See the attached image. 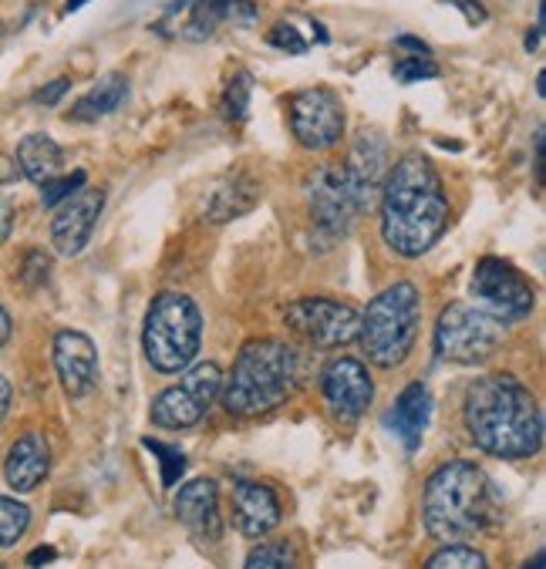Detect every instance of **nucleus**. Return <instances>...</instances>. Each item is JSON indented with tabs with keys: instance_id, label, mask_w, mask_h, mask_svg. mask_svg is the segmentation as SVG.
<instances>
[{
	"instance_id": "f257e3e1",
	"label": "nucleus",
	"mask_w": 546,
	"mask_h": 569,
	"mask_svg": "<svg viewBox=\"0 0 546 569\" xmlns=\"http://www.w3.org/2000/svg\"><path fill=\"white\" fill-rule=\"evenodd\" d=\"M378 202L385 247L405 260L428 253L449 226V196L443 176L421 152H408L388 166Z\"/></svg>"
},
{
	"instance_id": "f03ea898",
	"label": "nucleus",
	"mask_w": 546,
	"mask_h": 569,
	"mask_svg": "<svg viewBox=\"0 0 546 569\" xmlns=\"http://www.w3.org/2000/svg\"><path fill=\"white\" fill-rule=\"evenodd\" d=\"M466 425L473 441L496 459H529L543 445L539 408L513 375H486L469 388Z\"/></svg>"
},
{
	"instance_id": "7ed1b4c3",
	"label": "nucleus",
	"mask_w": 546,
	"mask_h": 569,
	"mask_svg": "<svg viewBox=\"0 0 546 569\" xmlns=\"http://www.w3.org/2000/svg\"><path fill=\"white\" fill-rule=\"evenodd\" d=\"M307 358L287 340H250L240 351L224 395V408L237 418H257L280 408L304 385Z\"/></svg>"
},
{
	"instance_id": "20e7f679",
	"label": "nucleus",
	"mask_w": 546,
	"mask_h": 569,
	"mask_svg": "<svg viewBox=\"0 0 546 569\" xmlns=\"http://www.w3.org/2000/svg\"><path fill=\"white\" fill-rule=\"evenodd\" d=\"M493 482L476 462H449L425 482L421 522L431 539H469L493 522Z\"/></svg>"
},
{
	"instance_id": "39448f33",
	"label": "nucleus",
	"mask_w": 546,
	"mask_h": 569,
	"mask_svg": "<svg viewBox=\"0 0 546 569\" xmlns=\"http://www.w3.org/2000/svg\"><path fill=\"white\" fill-rule=\"evenodd\" d=\"M421 320V293L415 283L398 280L388 290H381L368 310L358 317V340L371 365L378 368H398L415 348Z\"/></svg>"
},
{
	"instance_id": "423d86ee",
	"label": "nucleus",
	"mask_w": 546,
	"mask_h": 569,
	"mask_svg": "<svg viewBox=\"0 0 546 569\" xmlns=\"http://www.w3.org/2000/svg\"><path fill=\"white\" fill-rule=\"evenodd\" d=\"M202 345V313L186 293H159L146 313L142 351L152 371L179 375L186 371Z\"/></svg>"
},
{
	"instance_id": "0eeeda50",
	"label": "nucleus",
	"mask_w": 546,
	"mask_h": 569,
	"mask_svg": "<svg viewBox=\"0 0 546 569\" xmlns=\"http://www.w3.org/2000/svg\"><path fill=\"white\" fill-rule=\"evenodd\" d=\"M503 320L483 307L449 303L435 323V355L449 365H483L503 348Z\"/></svg>"
},
{
	"instance_id": "6e6552de",
	"label": "nucleus",
	"mask_w": 546,
	"mask_h": 569,
	"mask_svg": "<svg viewBox=\"0 0 546 569\" xmlns=\"http://www.w3.org/2000/svg\"><path fill=\"white\" fill-rule=\"evenodd\" d=\"M224 388V371L220 365H196L189 368L176 385H169L156 401H152V425L166 428V431H186L192 425H199L212 401L220 398Z\"/></svg>"
},
{
	"instance_id": "1a4fd4ad",
	"label": "nucleus",
	"mask_w": 546,
	"mask_h": 569,
	"mask_svg": "<svg viewBox=\"0 0 546 569\" xmlns=\"http://www.w3.org/2000/svg\"><path fill=\"white\" fill-rule=\"evenodd\" d=\"M469 293H473L476 307H483L486 313H493L503 323L529 317L533 303H536L529 280L513 263H506L499 257H483L476 263Z\"/></svg>"
},
{
	"instance_id": "9d476101",
	"label": "nucleus",
	"mask_w": 546,
	"mask_h": 569,
	"mask_svg": "<svg viewBox=\"0 0 546 569\" xmlns=\"http://www.w3.org/2000/svg\"><path fill=\"white\" fill-rule=\"evenodd\" d=\"M284 323L304 337L310 348H341L351 345L358 337V313L348 303L338 300H327V297H307L297 300L284 310Z\"/></svg>"
},
{
	"instance_id": "9b49d317",
	"label": "nucleus",
	"mask_w": 546,
	"mask_h": 569,
	"mask_svg": "<svg viewBox=\"0 0 546 569\" xmlns=\"http://www.w3.org/2000/svg\"><path fill=\"white\" fill-rule=\"evenodd\" d=\"M304 196H307V209H310L314 226L335 240L348 237L355 219L361 216L341 166H320L317 172H310L304 182Z\"/></svg>"
},
{
	"instance_id": "f8f14e48",
	"label": "nucleus",
	"mask_w": 546,
	"mask_h": 569,
	"mask_svg": "<svg viewBox=\"0 0 546 569\" xmlns=\"http://www.w3.org/2000/svg\"><path fill=\"white\" fill-rule=\"evenodd\" d=\"M290 132L304 149H331L345 132V104L327 88L297 91L290 98Z\"/></svg>"
},
{
	"instance_id": "ddd939ff",
	"label": "nucleus",
	"mask_w": 546,
	"mask_h": 569,
	"mask_svg": "<svg viewBox=\"0 0 546 569\" xmlns=\"http://www.w3.org/2000/svg\"><path fill=\"white\" fill-rule=\"evenodd\" d=\"M320 395L338 421H358L375 401V381L358 358H335L324 365Z\"/></svg>"
},
{
	"instance_id": "4468645a",
	"label": "nucleus",
	"mask_w": 546,
	"mask_h": 569,
	"mask_svg": "<svg viewBox=\"0 0 546 569\" xmlns=\"http://www.w3.org/2000/svg\"><path fill=\"white\" fill-rule=\"evenodd\" d=\"M388 166H391L388 136L378 132V129H361L355 136V142H351L348 162L341 166L345 169V179L351 186V196H355V202H358L361 212L378 199Z\"/></svg>"
},
{
	"instance_id": "2eb2a0df",
	"label": "nucleus",
	"mask_w": 546,
	"mask_h": 569,
	"mask_svg": "<svg viewBox=\"0 0 546 569\" xmlns=\"http://www.w3.org/2000/svg\"><path fill=\"white\" fill-rule=\"evenodd\" d=\"M176 519L199 546H216L224 539L220 519V489L212 479H192L176 496Z\"/></svg>"
},
{
	"instance_id": "dca6fc26",
	"label": "nucleus",
	"mask_w": 546,
	"mask_h": 569,
	"mask_svg": "<svg viewBox=\"0 0 546 569\" xmlns=\"http://www.w3.org/2000/svg\"><path fill=\"white\" fill-rule=\"evenodd\" d=\"M105 206V192L101 189H88V192H75L64 199L61 212L51 219V243L61 257H78L91 233H95V222L101 216Z\"/></svg>"
},
{
	"instance_id": "f3484780",
	"label": "nucleus",
	"mask_w": 546,
	"mask_h": 569,
	"mask_svg": "<svg viewBox=\"0 0 546 569\" xmlns=\"http://www.w3.org/2000/svg\"><path fill=\"white\" fill-rule=\"evenodd\" d=\"M54 371L68 398H85L98 381V348L81 330H61L54 337Z\"/></svg>"
},
{
	"instance_id": "a211bd4d",
	"label": "nucleus",
	"mask_w": 546,
	"mask_h": 569,
	"mask_svg": "<svg viewBox=\"0 0 546 569\" xmlns=\"http://www.w3.org/2000/svg\"><path fill=\"white\" fill-rule=\"evenodd\" d=\"M220 24V0H169L152 31L169 41H209Z\"/></svg>"
},
{
	"instance_id": "6ab92c4d",
	"label": "nucleus",
	"mask_w": 546,
	"mask_h": 569,
	"mask_svg": "<svg viewBox=\"0 0 546 569\" xmlns=\"http://www.w3.org/2000/svg\"><path fill=\"white\" fill-rule=\"evenodd\" d=\"M51 472V448H48V438L38 435V431H28L21 435L8 459H4V482L14 489V492H31L38 489Z\"/></svg>"
},
{
	"instance_id": "aec40b11",
	"label": "nucleus",
	"mask_w": 546,
	"mask_h": 569,
	"mask_svg": "<svg viewBox=\"0 0 546 569\" xmlns=\"http://www.w3.org/2000/svg\"><path fill=\"white\" fill-rule=\"evenodd\" d=\"M280 522V502L270 486L260 482H237L234 489V526L247 539H260L274 532Z\"/></svg>"
},
{
	"instance_id": "412c9836",
	"label": "nucleus",
	"mask_w": 546,
	"mask_h": 569,
	"mask_svg": "<svg viewBox=\"0 0 546 569\" xmlns=\"http://www.w3.org/2000/svg\"><path fill=\"white\" fill-rule=\"evenodd\" d=\"M428 415H431V395L425 385H408L395 408L388 411V428L401 438V445L408 451H415L421 445V435H425V425H428Z\"/></svg>"
},
{
	"instance_id": "4be33fe9",
	"label": "nucleus",
	"mask_w": 546,
	"mask_h": 569,
	"mask_svg": "<svg viewBox=\"0 0 546 569\" xmlns=\"http://www.w3.org/2000/svg\"><path fill=\"white\" fill-rule=\"evenodd\" d=\"M260 199V182L247 172H230L206 199V219L209 222H230L250 212Z\"/></svg>"
},
{
	"instance_id": "5701e85b",
	"label": "nucleus",
	"mask_w": 546,
	"mask_h": 569,
	"mask_svg": "<svg viewBox=\"0 0 546 569\" xmlns=\"http://www.w3.org/2000/svg\"><path fill=\"white\" fill-rule=\"evenodd\" d=\"M18 166H21V176H28L31 182H48L51 176L61 172L64 166V152L61 146L44 136V132H34V136H24L18 142Z\"/></svg>"
},
{
	"instance_id": "b1692460",
	"label": "nucleus",
	"mask_w": 546,
	"mask_h": 569,
	"mask_svg": "<svg viewBox=\"0 0 546 569\" xmlns=\"http://www.w3.org/2000/svg\"><path fill=\"white\" fill-rule=\"evenodd\" d=\"M129 94V81L126 74H105L75 108H71V119L75 122H98L101 116H112V111L126 101Z\"/></svg>"
},
{
	"instance_id": "393cba45",
	"label": "nucleus",
	"mask_w": 546,
	"mask_h": 569,
	"mask_svg": "<svg viewBox=\"0 0 546 569\" xmlns=\"http://www.w3.org/2000/svg\"><path fill=\"white\" fill-rule=\"evenodd\" d=\"M31 526V509L18 499L0 496V549H11L24 539Z\"/></svg>"
},
{
	"instance_id": "a878e982",
	"label": "nucleus",
	"mask_w": 546,
	"mask_h": 569,
	"mask_svg": "<svg viewBox=\"0 0 546 569\" xmlns=\"http://www.w3.org/2000/svg\"><path fill=\"white\" fill-rule=\"evenodd\" d=\"M428 569H486V556L473 546H463L459 539L443 546L428 562Z\"/></svg>"
},
{
	"instance_id": "bb28decb",
	"label": "nucleus",
	"mask_w": 546,
	"mask_h": 569,
	"mask_svg": "<svg viewBox=\"0 0 546 569\" xmlns=\"http://www.w3.org/2000/svg\"><path fill=\"white\" fill-rule=\"evenodd\" d=\"M250 94H254V78L250 71H240L234 74L230 88H227V98H224V111L230 122H244L250 116Z\"/></svg>"
},
{
	"instance_id": "cd10ccee",
	"label": "nucleus",
	"mask_w": 546,
	"mask_h": 569,
	"mask_svg": "<svg viewBox=\"0 0 546 569\" xmlns=\"http://www.w3.org/2000/svg\"><path fill=\"white\" fill-rule=\"evenodd\" d=\"M142 445H146V451H152L156 459H159V472H162V486L166 489H172L176 482H179V476L186 472V455L179 451V448H169V445H162V441H156V438H142Z\"/></svg>"
},
{
	"instance_id": "c85d7f7f",
	"label": "nucleus",
	"mask_w": 546,
	"mask_h": 569,
	"mask_svg": "<svg viewBox=\"0 0 546 569\" xmlns=\"http://www.w3.org/2000/svg\"><path fill=\"white\" fill-rule=\"evenodd\" d=\"M85 182H88V172H71V176H51L48 182H41V206L44 209H54V206H61L68 196H75L78 189H85Z\"/></svg>"
},
{
	"instance_id": "c756f323",
	"label": "nucleus",
	"mask_w": 546,
	"mask_h": 569,
	"mask_svg": "<svg viewBox=\"0 0 546 569\" xmlns=\"http://www.w3.org/2000/svg\"><path fill=\"white\" fill-rule=\"evenodd\" d=\"M294 566V552L287 542H264L247 556V569H287Z\"/></svg>"
},
{
	"instance_id": "7c9ffc66",
	"label": "nucleus",
	"mask_w": 546,
	"mask_h": 569,
	"mask_svg": "<svg viewBox=\"0 0 546 569\" xmlns=\"http://www.w3.org/2000/svg\"><path fill=\"white\" fill-rule=\"evenodd\" d=\"M391 74L401 81V84H411V81H428V78H439L443 68L435 64L428 54H415V58H405L391 68Z\"/></svg>"
},
{
	"instance_id": "2f4dec72",
	"label": "nucleus",
	"mask_w": 546,
	"mask_h": 569,
	"mask_svg": "<svg viewBox=\"0 0 546 569\" xmlns=\"http://www.w3.org/2000/svg\"><path fill=\"white\" fill-rule=\"evenodd\" d=\"M267 41H270L277 51H287V54H304V51L310 48V44L304 41V34H300L294 24H287V21H280L277 28H270Z\"/></svg>"
},
{
	"instance_id": "473e14b6",
	"label": "nucleus",
	"mask_w": 546,
	"mask_h": 569,
	"mask_svg": "<svg viewBox=\"0 0 546 569\" xmlns=\"http://www.w3.org/2000/svg\"><path fill=\"white\" fill-rule=\"evenodd\" d=\"M48 273H51V260H48V253H41V250H31V253L24 257L21 280H24L28 287H41V283L48 280Z\"/></svg>"
},
{
	"instance_id": "72a5a7b5",
	"label": "nucleus",
	"mask_w": 546,
	"mask_h": 569,
	"mask_svg": "<svg viewBox=\"0 0 546 569\" xmlns=\"http://www.w3.org/2000/svg\"><path fill=\"white\" fill-rule=\"evenodd\" d=\"M68 91H71V81L68 78H54V81H48L44 88L34 91V101L38 104H58Z\"/></svg>"
},
{
	"instance_id": "f704fd0d",
	"label": "nucleus",
	"mask_w": 546,
	"mask_h": 569,
	"mask_svg": "<svg viewBox=\"0 0 546 569\" xmlns=\"http://www.w3.org/2000/svg\"><path fill=\"white\" fill-rule=\"evenodd\" d=\"M446 4H453V8H459L463 14H466V21L473 24V28H479V24H486V8L479 4V0H446Z\"/></svg>"
},
{
	"instance_id": "c9c22d12",
	"label": "nucleus",
	"mask_w": 546,
	"mask_h": 569,
	"mask_svg": "<svg viewBox=\"0 0 546 569\" xmlns=\"http://www.w3.org/2000/svg\"><path fill=\"white\" fill-rule=\"evenodd\" d=\"M11 226H14V206H11L8 199H0V247L8 243Z\"/></svg>"
},
{
	"instance_id": "e433bc0d",
	"label": "nucleus",
	"mask_w": 546,
	"mask_h": 569,
	"mask_svg": "<svg viewBox=\"0 0 546 569\" xmlns=\"http://www.w3.org/2000/svg\"><path fill=\"white\" fill-rule=\"evenodd\" d=\"M18 176H21V166H18V159H14V156H4V152H0V186L18 182Z\"/></svg>"
},
{
	"instance_id": "4c0bfd02",
	"label": "nucleus",
	"mask_w": 546,
	"mask_h": 569,
	"mask_svg": "<svg viewBox=\"0 0 546 569\" xmlns=\"http://www.w3.org/2000/svg\"><path fill=\"white\" fill-rule=\"evenodd\" d=\"M11 401H14V388H11V381H8V378H0V421L8 418Z\"/></svg>"
},
{
	"instance_id": "58836bf2",
	"label": "nucleus",
	"mask_w": 546,
	"mask_h": 569,
	"mask_svg": "<svg viewBox=\"0 0 546 569\" xmlns=\"http://www.w3.org/2000/svg\"><path fill=\"white\" fill-rule=\"evenodd\" d=\"M54 556H58V552H54L51 546H38V549L28 556V566H44V562H54Z\"/></svg>"
},
{
	"instance_id": "ea45409f",
	"label": "nucleus",
	"mask_w": 546,
	"mask_h": 569,
	"mask_svg": "<svg viewBox=\"0 0 546 569\" xmlns=\"http://www.w3.org/2000/svg\"><path fill=\"white\" fill-rule=\"evenodd\" d=\"M395 44H398V48H408V51H415V54H428V44L418 41V38H411V34H401Z\"/></svg>"
},
{
	"instance_id": "a19ab883",
	"label": "nucleus",
	"mask_w": 546,
	"mask_h": 569,
	"mask_svg": "<svg viewBox=\"0 0 546 569\" xmlns=\"http://www.w3.org/2000/svg\"><path fill=\"white\" fill-rule=\"evenodd\" d=\"M11 330H14V323H11V313H8L4 307H0V348H4L8 340H11Z\"/></svg>"
},
{
	"instance_id": "79ce46f5",
	"label": "nucleus",
	"mask_w": 546,
	"mask_h": 569,
	"mask_svg": "<svg viewBox=\"0 0 546 569\" xmlns=\"http://www.w3.org/2000/svg\"><path fill=\"white\" fill-rule=\"evenodd\" d=\"M539 38H543V28L536 24L533 31H526V41H523V48H526V51H536V48H539Z\"/></svg>"
},
{
	"instance_id": "37998d69",
	"label": "nucleus",
	"mask_w": 546,
	"mask_h": 569,
	"mask_svg": "<svg viewBox=\"0 0 546 569\" xmlns=\"http://www.w3.org/2000/svg\"><path fill=\"white\" fill-rule=\"evenodd\" d=\"M88 0H64V14H75L78 8H85Z\"/></svg>"
},
{
	"instance_id": "c03bdc74",
	"label": "nucleus",
	"mask_w": 546,
	"mask_h": 569,
	"mask_svg": "<svg viewBox=\"0 0 546 569\" xmlns=\"http://www.w3.org/2000/svg\"><path fill=\"white\" fill-rule=\"evenodd\" d=\"M536 91H539V98H546V71H539V78H536Z\"/></svg>"
},
{
	"instance_id": "a18cd8bd",
	"label": "nucleus",
	"mask_w": 546,
	"mask_h": 569,
	"mask_svg": "<svg viewBox=\"0 0 546 569\" xmlns=\"http://www.w3.org/2000/svg\"><path fill=\"white\" fill-rule=\"evenodd\" d=\"M526 566H533V569H539V566H543V552H536V556H533V559H529Z\"/></svg>"
}]
</instances>
